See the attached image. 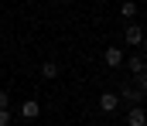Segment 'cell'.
<instances>
[{
  "mask_svg": "<svg viewBox=\"0 0 147 126\" xmlns=\"http://www.w3.org/2000/svg\"><path fill=\"white\" fill-rule=\"evenodd\" d=\"M127 65H130V72H134V75H140V72H147V61L140 58V55H134V58H127Z\"/></svg>",
  "mask_w": 147,
  "mask_h": 126,
  "instance_id": "cell-7",
  "label": "cell"
},
{
  "mask_svg": "<svg viewBox=\"0 0 147 126\" xmlns=\"http://www.w3.org/2000/svg\"><path fill=\"white\" fill-rule=\"evenodd\" d=\"M137 89H140V95H147V72L137 75Z\"/></svg>",
  "mask_w": 147,
  "mask_h": 126,
  "instance_id": "cell-10",
  "label": "cell"
},
{
  "mask_svg": "<svg viewBox=\"0 0 147 126\" xmlns=\"http://www.w3.org/2000/svg\"><path fill=\"white\" fill-rule=\"evenodd\" d=\"M7 106H10V95H7V92L0 89V109H7Z\"/></svg>",
  "mask_w": 147,
  "mask_h": 126,
  "instance_id": "cell-11",
  "label": "cell"
},
{
  "mask_svg": "<svg viewBox=\"0 0 147 126\" xmlns=\"http://www.w3.org/2000/svg\"><path fill=\"white\" fill-rule=\"evenodd\" d=\"M0 126H10V113L7 109H0Z\"/></svg>",
  "mask_w": 147,
  "mask_h": 126,
  "instance_id": "cell-12",
  "label": "cell"
},
{
  "mask_svg": "<svg viewBox=\"0 0 147 126\" xmlns=\"http://www.w3.org/2000/svg\"><path fill=\"white\" fill-rule=\"evenodd\" d=\"M116 99H127L130 106H140V99H144V95H140V89H137V85H120V95H116Z\"/></svg>",
  "mask_w": 147,
  "mask_h": 126,
  "instance_id": "cell-2",
  "label": "cell"
},
{
  "mask_svg": "<svg viewBox=\"0 0 147 126\" xmlns=\"http://www.w3.org/2000/svg\"><path fill=\"white\" fill-rule=\"evenodd\" d=\"M38 113H41V106H38L34 99H28V102L21 106V116H24V119H38Z\"/></svg>",
  "mask_w": 147,
  "mask_h": 126,
  "instance_id": "cell-5",
  "label": "cell"
},
{
  "mask_svg": "<svg viewBox=\"0 0 147 126\" xmlns=\"http://www.w3.org/2000/svg\"><path fill=\"white\" fill-rule=\"evenodd\" d=\"M120 10H123V17H134V14H137V3H134V0H127Z\"/></svg>",
  "mask_w": 147,
  "mask_h": 126,
  "instance_id": "cell-9",
  "label": "cell"
},
{
  "mask_svg": "<svg viewBox=\"0 0 147 126\" xmlns=\"http://www.w3.org/2000/svg\"><path fill=\"white\" fill-rule=\"evenodd\" d=\"M103 58H106V65H110V68L123 65V51H120V48H106V55H103Z\"/></svg>",
  "mask_w": 147,
  "mask_h": 126,
  "instance_id": "cell-6",
  "label": "cell"
},
{
  "mask_svg": "<svg viewBox=\"0 0 147 126\" xmlns=\"http://www.w3.org/2000/svg\"><path fill=\"white\" fill-rule=\"evenodd\" d=\"M127 126H147V109L130 106V109H127Z\"/></svg>",
  "mask_w": 147,
  "mask_h": 126,
  "instance_id": "cell-1",
  "label": "cell"
},
{
  "mask_svg": "<svg viewBox=\"0 0 147 126\" xmlns=\"http://www.w3.org/2000/svg\"><path fill=\"white\" fill-rule=\"evenodd\" d=\"M41 75H45V79H55V75H58V65H55V61H45Z\"/></svg>",
  "mask_w": 147,
  "mask_h": 126,
  "instance_id": "cell-8",
  "label": "cell"
},
{
  "mask_svg": "<svg viewBox=\"0 0 147 126\" xmlns=\"http://www.w3.org/2000/svg\"><path fill=\"white\" fill-rule=\"evenodd\" d=\"M123 38H127V44H140L144 41V31H140L137 24H127V27H123Z\"/></svg>",
  "mask_w": 147,
  "mask_h": 126,
  "instance_id": "cell-3",
  "label": "cell"
},
{
  "mask_svg": "<svg viewBox=\"0 0 147 126\" xmlns=\"http://www.w3.org/2000/svg\"><path fill=\"white\" fill-rule=\"evenodd\" d=\"M116 106H120V99H116L113 92H103V95H99V109H103V113H116Z\"/></svg>",
  "mask_w": 147,
  "mask_h": 126,
  "instance_id": "cell-4",
  "label": "cell"
}]
</instances>
